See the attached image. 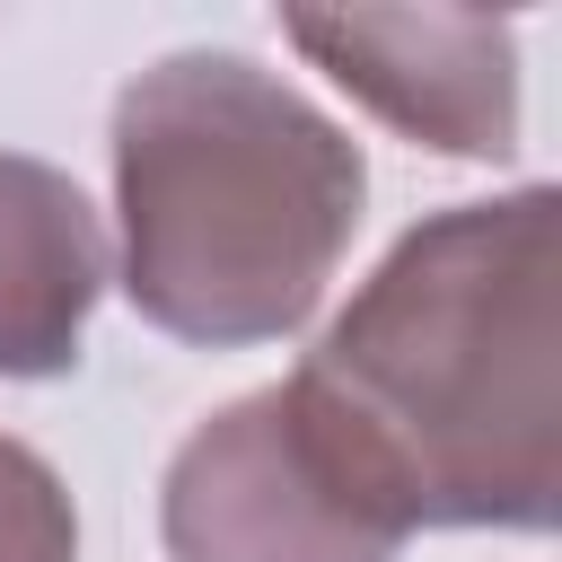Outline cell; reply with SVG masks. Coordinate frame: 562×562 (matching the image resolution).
Listing matches in <instances>:
<instances>
[{"instance_id":"1","label":"cell","mask_w":562,"mask_h":562,"mask_svg":"<svg viewBox=\"0 0 562 562\" xmlns=\"http://www.w3.org/2000/svg\"><path fill=\"white\" fill-rule=\"evenodd\" d=\"M553 211V184H518L404 228L290 369V395L404 527L544 536L562 509Z\"/></svg>"},{"instance_id":"2","label":"cell","mask_w":562,"mask_h":562,"mask_svg":"<svg viewBox=\"0 0 562 562\" xmlns=\"http://www.w3.org/2000/svg\"><path fill=\"white\" fill-rule=\"evenodd\" d=\"M360 202V140L255 53L184 44L114 97L123 299L176 342L299 334L351 255Z\"/></svg>"},{"instance_id":"3","label":"cell","mask_w":562,"mask_h":562,"mask_svg":"<svg viewBox=\"0 0 562 562\" xmlns=\"http://www.w3.org/2000/svg\"><path fill=\"white\" fill-rule=\"evenodd\" d=\"M158 536L167 562H395L413 527L351 474L281 378L220 404L176 448Z\"/></svg>"},{"instance_id":"4","label":"cell","mask_w":562,"mask_h":562,"mask_svg":"<svg viewBox=\"0 0 562 562\" xmlns=\"http://www.w3.org/2000/svg\"><path fill=\"white\" fill-rule=\"evenodd\" d=\"M281 35L439 158L518 149V35L483 9H290Z\"/></svg>"},{"instance_id":"5","label":"cell","mask_w":562,"mask_h":562,"mask_svg":"<svg viewBox=\"0 0 562 562\" xmlns=\"http://www.w3.org/2000/svg\"><path fill=\"white\" fill-rule=\"evenodd\" d=\"M105 290V228L88 193L0 149V378H61L88 342V307Z\"/></svg>"},{"instance_id":"6","label":"cell","mask_w":562,"mask_h":562,"mask_svg":"<svg viewBox=\"0 0 562 562\" xmlns=\"http://www.w3.org/2000/svg\"><path fill=\"white\" fill-rule=\"evenodd\" d=\"M0 562H79V518L61 474L0 430Z\"/></svg>"}]
</instances>
